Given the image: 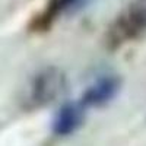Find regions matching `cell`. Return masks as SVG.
Listing matches in <instances>:
<instances>
[{"label":"cell","mask_w":146,"mask_h":146,"mask_svg":"<svg viewBox=\"0 0 146 146\" xmlns=\"http://www.w3.org/2000/svg\"><path fill=\"white\" fill-rule=\"evenodd\" d=\"M146 35V0H130L111 21L104 34L108 51L120 50Z\"/></svg>","instance_id":"1"},{"label":"cell","mask_w":146,"mask_h":146,"mask_svg":"<svg viewBox=\"0 0 146 146\" xmlns=\"http://www.w3.org/2000/svg\"><path fill=\"white\" fill-rule=\"evenodd\" d=\"M66 86L64 73L57 67H45L29 80L23 96V108L32 111L53 102Z\"/></svg>","instance_id":"2"},{"label":"cell","mask_w":146,"mask_h":146,"mask_svg":"<svg viewBox=\"0 0 146 146\" xmlns=\"http://www.w3.org/2000/svg\"><path fill=\"white\" fill-rule=\"evenodd\" d=\"M92 0H48L44 10L32 18L29 23V31L35 34H42L53 28L54 23L63 15L75 13L89 5Z\"/></svg>","instance_id":"3"},{"label":"cell","mask_w":146,"mask_h":146,"mask_svg":"<svg viewBox=\"0 0 146 146\" xmlns=\"http://www.w3.org/2000/svg\"><path fill=\"white\" fill-rule=\"evenodd\" d=\"M121 80L117 75H102L94 80L89 86L83 91L79 102L85 108H100L111 102L121 91Z\"/></svg>","instance_id":"4"},{"label":"cell","mask_w":146,"mask_h":146,"mask_svg":"<svg viewBox=\"0 0 146 146\" xmlns=\"http://www.w3.org/2000/svg\"><path fill=\"white\" fill-rule=\"evenodd\" d=\"M86 117V108L79 101H69L58 108L51 121V131L56 136L66 137L78 131Z\"/></svg>","instance_id":"5"}]
</instances>
